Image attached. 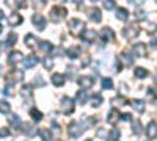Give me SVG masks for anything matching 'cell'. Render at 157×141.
<instances>
[{
    "label": "cell",
    "instance_id": "43",
    "mask_svg": "<svg viewBox=\"0 0 157 141\" xmlns=\"http://www.w3.org/2000/svg\"><path fill=\"white\" fill-rule=\"evenodd\" d=\"M8 135H10L8 129H0V136H8Z\"/></svg>",
    "mask_w": 157,
    "mask_h": 141
},
{
    "label": "cell",
    "instance_id": "40",
    "mask_svg": "<svg viewBox=\"0 0 157 141\" xmlns=\"http://www.w3.org/2000/svg\"><path fill=\"white\" fill-rule=\"evenodd\" d=\"M52 66H54L52 60H50V58H46V60H44V68H46V69H52Z\"/></svg>",
    "mask_w": 157,
    "mask_h": 141
},
{
    "label": "cell",
    "instance_id": "41",
    "mask_svg": "<svg viewBox=\"0 0 157 141\" xmlns=\"http://www.w3.org/2000/svg\"><path fill=\"white\" fill-rule=\"evenodd\" d=\"M148 96H149V100H155V99H157L154 89H148Z\"/></svg>",
    "mask_w": 157,
    "mask_h": 141
},
{
    "label": "cell",
    "instance_id": "15",
    "mask_svg": "<svg viewBox=\"0 0 157 141\" xmlns=\"http://www.w3.org/2000/svg\"><path fill=\"white\" fill-rule=\"evenodd\" d=\"M80 36H82V39H83L85 43H93V41L96 39L98 33H96L94 30H86V32H83Z\"/></svg>",
    "mask_w": 157,
    "mask_h": 141
},
{
    "label": "cell",
    "instance_id": "36",
    "mask_svg": "<svg viewBox=\"0 0 157 141\" xmlns=\"http://www.w3.org/2000/svg\"><path fill=\"white\" fill-rule=\"evenodd\" d=\"M10 124H13L14 127H21V119L17 114H13V116L10 118Z\"/></svg>",
    "mask_w": 157,
    "mask_h": 141
},
{
    "label": "cell",
    "instance_id": "23",
    "mask_svg": "<svg viewBox=\"0 0 157 141\" xmlns=\"http://www.w3.org/2000/svg\"><path fill=\"white\" fill-rule=\"evenodd\" d=\"M90 104H91V107H93V108H98L102 104V96L101 94H93V96L90 97Z\"/></svg>",
    "mask_w": 157,
    "mask_h": 141
},
{
    "label": "cell",
    "instance_id": "33",
    "mask_svg": "<svg viewBox=\"0 0 157 141\" xmlns=\"http://www.w3.org/2000/svg\"><path fill=\"white\" fill-rule=\"evenodd\" d=\"M120 130H118V129H113L112 132H110V135H109V139L110 141H118V139H120Z\"/></svg>",
    "mask_w": 157,
    "mask_h": 141
},
{
    "label": "cell",
    "instance_id": "31",
    "mask_svg": "<svg viewBox=\"0 0 157 141\" xmlns=\"http://www.w3.org/2000/svg\"><path fill=\"white\" fill-rule=\"evenodd\" d=\"M10 104H8V102H5V100H0V113H10Z\"/></svg>",
    "mask_w": 157,
    "mask_h": 141
},
{
    "label": "cell",
    "instance_id": "13",
    "mask_svg": "<svg viewBox=\"0 0 157 141\" xmlns=\"http://www.w3.org/2000/svg\"><path fill=\"white\" fill-rule=\"evenodd\" d=\"M132 50H134V54H135V55H138V57H146V55H148L146 46L143 44V43H138V44H135Z\"/></svg>",
    "mask_w": 157,
    "mask_h": 141
},
{
    "label": "cell",
    "instance_id": "44",
    "mask_svg": "<svg viewBox=\"0 0 157 141\" xmlns=\"http://www.w3.org/2000/svg\"><path fill=\"white\" fill-rule=\"evenodd\" d=\"M149 43H151V46H152V47H157V38H155V36H151Z\"/></svg>",
    "mask_w": 157,
    "mask_h": 141
},
{
    "label": "cell",
    "instance_id": "46",
    "mask_svg": "<svg viewBox=\"0 0 157 141\" xmlns=\"http://www.w3.org/2000/svg\"><path fill=\"white\" fill-rule=\"evenodd\" d=\"M35 82H36V85H39V86H43L44 83H43V79H41V77H36V79H35Z\"/></svg>",
    "mask_w": 157,
    "mask_h": 141
},
{
    "label": "cell",
    "instance_id": "19",
    "mask_svg": "<svg viewBox=\"0 0 157 141\" xmlns=\"http://www.w3.org/2000/svg\"><path fill=\"white\" fill-rule=\"evenodd\" d=\"M120 111H118V108H112L110 111H109V116H107V121L109 122H112V124H115V122H118V119H120Z\"/></svg>",
    "mask_w": 157,
    "mask_h": 141
},
{
    "label": "cell",
    "instance_id": "48",
    "mask_svg": "<svg viewBox=\"0 0 157 141\" xmlns=\"http://www.w3.org/2000/svg\"><path fill=\"white\" fill-rule=\"evenodd\" d=\"M82 2L83 0H72V3H75V5H82Z\"/></svg>",
    "mask_w": 157,
    "mask_h": 141
},
{
    "label": "cell",
    "instance_id": "38",
    "mask_svg": "<svg viewBox=\"0 0 157 141\" xmlns=\"http://www.w3.org/2000/svg\"><path fill=\"white\" fill-rule=\"evenodd\" d=\"M104 6H105L107 9H113L116 6V2L115 0H105V2H104Z\"/></svg>",
    "mask_w": 157,
    "mask_h": 141
},
{
    "label": "cell",
    "instance_id": "42",
    "mask_svg": "<svg viewBox=\"0 0 157 141\" xmlns=\"http://www.w3.org/2000/svg\"><path fill=\"white\" fill-rule=\"evenodd\" d=\"M123 121H130V119H132V116H130V114L129 113H124V114H121V116H120Z\"/></svg>",
    "mask_w": 157,
    "mask_h": 141
},
{
    "label": "cell",
    "instance_id": "27",
    "mask_svg": "<svg viewBox=\"0 0 157 141\" xmlns=\"http://www.w3.org/2000/svg\"><path fill=\"white\" fill-rule=\"evenodd\" d=\"M36 63H38V58L35 55H30V57H27V58L24 60V66L27 68V69H30V68H33L36 65Z\"/></svg>",
    "mask_w": 157,
    "mask_h": 141
},
{
    "label": "cell",
    "instance_id": "50",
    "mask_svg": "<svg viewBox=\"0 0 157 141\" xmlns=\"http://www.w3.org/2000/svg\"><path fill=\"white\" fill-rule=\"evenodd\" d=\"M2 19H3V11L0 9V20H2Z\"/></svg>",
    "mask_w": 157,
    "mask_h": 141
},
{
    "label": "cell",
    "instance_id": "3",
    "mask_svg": "<svg viewBox=\"0 0 157 141\" xmlns=\"http://www.w3.org/2000/svg\"><path fill=\"white\" fill-rule=\"evenodd\" d=\"M66 14H68L66 8H61V6H54L50 9V19L54 22H60Z\"/></svg>",
    "mask_w": 157,
    "mask_h": 141
},
{
    "label": "cell",
    "instance_id": "1",
    "mask_svg": "<svg viewBox=\"0 0 157 141\" xmlns=\"http://www.w3.org/2000/svg\"><path fill=\"white\" fill-rule=\"evenodd\" d=\"M68 27H69V30H71L72 35L80 36L83 33V30H85V22L80 20V19H71L68 22Z\"/></svg>",
    "mask_w": 157,
    "mask_h": 141
},
{
    "label": "cell",
    "instance_id": "4",
    "mask_svg": "<svg viewBox=\"0 0 157 141\" xmlns=\"http://www.w3.org/2000/svg\"><path fill=\"white\" fill-rule=\"evenodd\" d=\"M22 80H24V72L19 71V69L11 71V72L6 75V82H8V85H14V83L22 82Z\"/></svg>",
    "mask_w": 157,
    "mask_h": 141
},
{
    "label": "cell",
    "instance_id": "17",
    "mask_svg": "<svg viewBox=\"0 0 157 141\" xmlns=\"http://www.w3.org/2000/svg\"><path fill=\"white\" fill-rule=\"evenodd\" d=\"M120 60H121L123 65H126V66H132L134 65V58H132V55H130L129 52H121Z\"/></svg>",
    "mask_w": 157,
    "mask_h": 141
},
{
    "label": "cell",
    "instance_id": "39",
    "mask_svg": "<svg viewBox=\"0 0 157 141\" xmlns=\"http://www.w3.org/2000/svg\"><path fill=\"white\" fill-rule=\"evenodd\" d=\"M32 3L35 8H43L46 5V0H32Z\"/></svg>",
    "mask_w": 157,
    "mask_h": 141
},
{
    "label": "cell",
    "instance_id": "30",
    "mask_svg": "<svg viewBox=\"0 0 157 141\" xmlns=\"http://www.w3.org/2000/svg\"><path fill=\"white\" fill-rule=\"evenodd\" d=\"M30 116H32L35 121H41V119H43V113L39 111L38 108H30Z\"/></svg>",
    "mask_w": 157,
    "mask_h": 141
},
{
    "label": "cell",
    "instance_id": "35",
    "mask_svg": "<svg viewBox=\"0 0 157 141\" xmlns=\"http://www.w3.org/2000/svg\"><path fill=\"white\" fill-rule=\"evenodd\" d=\"M102 88L104 89H112L113 88V80L112 79H104L102 80Z\"/></svg>",
    "mask_w": 157,
    "mask_h": 141
},
{
    "label": "cell",
    "instance_id": "51",
    "mask_svg": "<svg viewBox=\"0 0 157 141\" xmlns=\"http://www.w3.org/2000/svg\"><path fill=\"white\" fill-rule=\"evenodd\" d=\"M2 30H3V27H2V24H0V33H2Z\"/></svg>",
    "mask_w": 157,
    "mask_h": 141
},
{
    "label": "cell",
    "instance_id": "8",
    "mask_svg": "<svg viewBox=\"0 0 157 141\" xmlns=\"http://www.w3.org/2000/svg\"><path fill=\"white\" fill-rule=\"evenodd\" d=\"M33 25H35L39 32H43V30L46 28L47 22H46L44 16H41V14H33Z\"/></svg>",
    "mask_w": 157,
    "mask_h": 141
},
{
    "label": "cell",
    "instance_id": "26",
    "mask_svg": "<svg viewBox=\"0 0 157 141\" xmlns=\"http://www.w3.org/2000/svg\"><path fill=\"white\" fill-rule=\"evenodd\" d=\"M52 49H54V46H52L49 41H41L39 43V52L47 54V52H52Z\"/></svg>",
    "mask_w": 157,
    "mask_h": 141
},
{
    "label": "cell",
    "instance_id": "22",
    "mask_svg": "<svg viewBox=\"0 0 157 141\" xmlns=\"http://www.w3.org/2000/svg\"><path fill=\"white\" fill-rule=\"evenodd\" d=\"M115 14H116L118 20H127V17H129V13L126 8H116Z\"/></svg>",
    "mask_w": 157,
    "mask_h": 141
},
{
    "label": "cell",
    "instance_id": "52",
    "mask_svg": "<svg viewBox=\"0 0 157 141\" xmlns=\"http://www.w3.org/2000/svg\"><path fill=\"white\" fill-rule=\"evenodd\" d=\"M58 2H66V0H58Z\"/></svg>",
    "mask_w": 157,
    "mask_h": 141
},
{
    "label": "cell",
    "instance_id": "18",
    "mask_svg": "<svg viewBox=\"0 0 157 141\" xmlns=\"http://www.w3.org/2000/svg\"><path fill=\"white\" fill-rule=\"evenodd\" d=\"M130 105H132V107H134V110H135V111H138V113H143V111H145V102H143V100L132 99V100H130Z\"/></svg>",
    "mask_w": 157,
    "mask_h": 141
},
{
    "label": "cell",
    "instance_id": "28",
    "mask_svg": "<svg viewBox=\"0 0 157 141\" xmlns=\"http://www.w3.org/2000/svg\"><path fill=\"white\" fill-rule=\"evenodd\" d=\"M66 54H68V57H69V58L75 60L78 55H80V49H78V47H75V46H72V47H69V49L66 50Z\"/></svg>",
    "mask_w": 157,
    "mask_h": 141
},
{
    "label": "cell",
    "instance_id": "53",
    "mask_svg": "<svg viewBox=\"0 0 157 141\" xmlns=\"http://www.w3.org/2000/svg\"><path fill=\"white\" fill-rule=\"evenodd\" d=\"M91 2H98V0H91Z\"/></svg>",
    "mask_w": 157,
    "mask_h": 141
},
{
    "label": "cell",
    "instance_id": "12",
    "mask_svg": "<svg viewBox=\"0 0 157 141\" xmlns=\"http://www.w3.org/2000/svg\"><path fill=\"white\" fill-rule=\"evenodd\" d=\"M146 133H148V138L149 139H155L157 138V122L155 121H151L146 127Z\"/></svg>",
    "mask_w": 157,
    "mask_h": 141
},
{
    "label": "cell",
    "instance_id": "54",
    "mask_svg": "<svg viewBox=\"0 0 157 141\" xmlns=\"http://www.w3.org/2000/svg\"><path fill=\"white\" fill-rule=\"evenodd\" d=\"M155 80H157V75H155Z\"/></svg>",
    "mask_w": 157,
    "mask_h": 141
},
{
    "label": "cell",
    "instance_id": "7",
    "mask_svg": "<svg viewBox=\"0 0 157 141\" xmlns=\"http://www.w3.org/2000/svg\"><path fill=\"white\" fill-rule=\"evenodd\" d=\"M8 63L11 66H17V65H21V63H24V55L21 52H11L10 58H8Z\"/></svg>",
    "mask_w": 157,
    "mask_h": 141
},
{
    "label": "cell",
    "instance_id": "49",
    "mask_svg": "<svg viewBox=\"0 0 157 141\" xmlns=\"http://www.w3.org/2000/svg\"><path fill=\"white\" fill-rule=\"evenodd\" d=\"M98 135H99V136H107V135H105V130H99Z\"/></svg>",
    "mask_w": 157,
    "mask_h": 141
},
{
    "label": "cell",
    "instance_id": "34",
    "mask_svg": "<svg viewBox=\"0 0 157 141\" xmlns=\"http://www.w3.org/2000/svg\"><path fill=\"white\" fill-rule=\"evenodd\" d=\"M38 133H39V136L43 138V141H50V133H49V130L41 129V130H38Z\"/></svg>",
    "mask_w": 157,
    "mask_h": 141
},
{
    "label": "cell",
    "instance_id": "29",
    "mask_svg": "<svg viewBox=\"0 0 157 141\" xmlns=\"http://www.w3.org/2000/svg\"><path fill=\"white\" fill-rule=\"evenodd\" d=\"M134 74H135V77H137V79H146L149 72H148L145 68H137Z\"/></svg>",
    "mask_w": 157,
    "mask_h": 141
},
{
    "label": "cell",
    "instance_id": "16",
    "mask_svg": "<svg viewBox=\"0 0 157 141\" xmlns=\"http://www.w3.org/2000/svg\"><path fill=\"white\" fill-rule=\"evenodd\" d=\"M78 85H80L82 88H91L93 86V79L91 77H88V75H82V77H78Z\"/></svg>",
    "mask_w": 157,
    "mask_h": 141
},
{
    "label": "cell",
    "instance_id": "2",
    "mask_svg": "<svg viewBox=\"0 0 157 141\" xmlns=\"http://www.w3.org/2000/svg\"><path fill=\"white\" fill-rule=\"evenodd\" d=\"M138 33H140V27H138L137 24H130V25H127V27L123 30L124 38H126V39H129V41H132L134 38H137Z\"/></svg>",
    "mask_w": 157,
    "mask_h": 141
},
{
    "label": "cell",
    "instance_id": "6",
    "mask_svg": "<svg viewBox=\"0 0 157 141\" xmlns=\"http://www.w3.org/2000/svg\"><path fill=\"white\" fill-rule=\"evenodd\" d=\"M83 129H85V127H83L80 122H71V124H69V127H68L69 136H72V138H78V136L82 135Z\"/></svg>",
    "mask_w": 157,
    "mask_h": 141
},
{
    "label": "cell",
    "instance_id": "5",
    "mask_svg": "<svg viewBox=\"0 0 157 141\" xmlns=\"http://www.w3.org/2000/svg\"><path fill=\"white\" fill-rule=\"evenodd\" d=\"M74 107H75L74 99H71V97H68V96L61 99V108H63V113H64V114H71V113L74 111Z\"/></svg>",
    "mask_w": 157,
    "mask_h": 141
},
{
    "label": "cell",
    "instance_id": "45",
    "mask_svg": "<svg viewBox=\"0 0 157 141\" xmlns=\"http://www.w3.org/2000/svg\"><path fill=\"white\" fill-rule=\"evenodd\" d=\"M135 14H137V17H140V19H145V13H143V11H135Z\"/></svg>",
    "mask_w": 157,
    "mask_h": 141
},
{
    "label": "cell",
    "instance_id": "47",
    "mask_svg": "<svg viewBox=\"0 0 157 141\" xmlns=\"http://www.w3.org/2000/svg\"><path fill=\"white\" fill-rule=\"evenodd\" d=\"M143 2H145V0H130V3H132V5H141Z\"/></svg>",
    "mask_w": 157,
    "mask_h": 141
},
{
    "label": "cell",
    "instance_id": "24",
    "mask_svg": "<svg viewBox=\"0 0 157 141\" xmlns=\"http://www.w3.org/2000/svg\"><path fill=\"white\" fill-rule=\"evenodd\" d=\"M21 24H22V16L17 14V13H13V14L10 16V25L16 27V25H21Z\"/></svg>",
    "mask_w": 157,
    "mask_h": 141
},
{
    "label": "cell",
    "instance_id": "21",
    "mask_svg": "<svg viewBox=\"0 0 157 141\" xmlns=\"http://www.w3.org/2000/svg\"><path fill=\"white\" fill-rule=\"evenodd\" d=\"M16 43H17V35H16V33H10L6 43L2 44V49H6V47H10V46H14Z\"/></svg>",
    "mask_w": 157,
    "mask_h": 141
},
{
    "label": "cell",
    "instance_id": "32",
    "mask_svg": "<svg viewBox=\"0 0 157 141\" xmlns=\"http://www.w3.org/2000/svg\"><path fill=\"white\" fill-rule=\"evenodd\" d=\"M132 130H134L135 135L141 133V124H140V121H132Z\"/></svg>",
    "mask_w": 157,
    "mask_h": 141
},
{
    "label": "cell",
    "instance_id": "25",
    "mask_svg": "<svg viewBox=\"0 0 157 141\" xmlns=\"http://www.w3.org/2000/svg\"><path fill=\"white\" fill-rule=\"evenodd\" d=\"M64 75L63 74H54L52 75V83H54L55 86H61V85H64Z\"/></svg>",
    "mask_w": 157,
    "mask_h": 141
},
{
    "label": "cell",
    "instance_id": "20",
    "mask_svg": "<svg viewBox=\"0 0 157 141\" xmlns=\"http://www.w3.org/2000/svg\"><path fill=\"white\" fill-rule=\"evenodd\" d=\"M90 97H91V96L88 94V91H85V89H82V91L77 93V102H78V104H82V105L86 104Z\"/></svg>",
    "mask_w": 157,
    "mask_h": 141
},
{
    "label": "cell",
    "instance_id": "11",
    "mask_svg": "<svg viewBox=\"0 0 157 141\" xmlns=\"http://www.w3.org/2000/svg\"><path fill=\"white\" fill-rule=\"evenodd\" d=\"M24 43H25V46H27L29 49H35V47H38V44H39L38 38H36L35 35H32V33H29L27 36H25Z\"/></svg>",
    "mask_w": 157,
    "mask_h": 141
},
{
    "label": "cell",
    "instance_id": "9",
    "mask_svg": "<svg viewBox=\"0 0 157 141\" xmlns=\"http://www.w3.org/2000/svg\"><path fill=\"white\" fill-rule=\"evenodd\" d=\"M112 39H115V33H113V30L109 28V27L102 28V32H101V41L105 44V43H109V41H112Z\"/></svg>",
    "mask_w": 157,
    "mask_h": 141
},
{
    "label": "cell",
    "instance_id": "37",
    "mask_svg": "<svg viewBox=\"0 0 157 141\" xmlns=\"http://www.w3.org/2000/svg\"><path fill=\"white\" fill-rule=\"evenodd\" d=\"M22 94L27 96V97L30 99V97H32V86H30V85H25V86L22 88ZM30 100H32V99H30Z\"/></svg>",
    "mask_w": 157,
    "mask_h": 141
},
{
    "label": "cell",
    "instance_id": "10",
    "mask_svg": "<svg viewBox=\"0 0 157 141\" xmlns=\"http://www.w3.org/2000/svg\"><path fill=\"white\" fill-rule=\"evenodd\" d=\"M86 14H88V19L93 20V22H101V19H102V14H101L99 8H90L86 11Z\"/></svg>",
    "mask_w": 157,
    "mask_h": 141
},
{
    "label": "cell",
    "instance_id": "14",
    "mask_svg": "<svg viewBox=\"0 0 157 141\" xmlns=\"http://www.w3.org/2000/svg\"><path fill=\"white\" fill-rule=\"evenodd\" d=\"M5 2H6L8 6L14 8V9H17V8H25V6H27V0H5Z\"/></svg>",
    "mask_w": 157,
    "mask_h": 141
}]
</instances>
